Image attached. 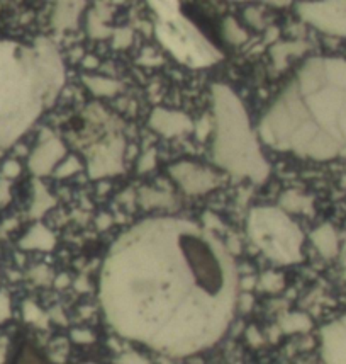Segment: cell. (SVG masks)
<instances>
[{"label":"cell","mask_w":346,"mask_h":364,"mask_svg":"<svg viewBox=\"0 0 346 364\" xmlns=\"http://www.w3.org/2000/svg\"><path fill=\"white\" fill-rule=\"evenodd\" d=\"M182 14L190 23L196 24L197 30H199L212 45L218 46L219 50L224 48L226 41L224 36H222L221 23H219L214 14L205 9L204 3H182Z\"/></svg>","instance_id":"1"},{"label":"cell","mask_w":346,"mask_h":364,"mask_svg":"<svg viewBox=\"0 0 346 364\" xmlns=\"http://www.w3.org/2000/svg\"><path fill=\"white\" fill-rule=\"evenodd\" d=\"M326 359L327 364H346V320L345 329H327Z\"/></svg>","instance_id":"2"},{"label":"cell","mask_w":346,"mask_h":364,"mask_svg":"<svg viewBox=\"0 0 346 364\" xmlns=\"http://www.w3.org/2000/svg\"><path fill=\"white\" fill-rule=\"evenodd\" d=\"M12 364H53L32 342H23Z\"/></svg>","instance_id":"3"},{"label":"cell","mask_w":346,"mask_h":364,"mask_svg":"<svg viewBox=\"0 0 346 364\" xmlns=\"http://www.w3.org/2000/svg\"><path fill=\"white\" fill-rule=\"evenodd\" d=\"M5 317H7V301L5 298L0 297V320L5 319Z\"/></svg>","instance_id":"4"},{"label":"cell","mask_w":346,"mask_h":364,"mask_svg":"<svg viewBox=\"0 0 346 364\" xmlns=\"http://www.w3.org/2000/svg\"><path fill=\"white\" fill-rule=\"evenodd\" d=\"M3 358H5V354H3V351H2V349H0V364L3 363Z\"/></svg>","instance_id":"5"}]
</instances>
